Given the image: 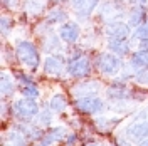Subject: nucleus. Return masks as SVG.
Here are the masks:
<instances>
[{"label":"nucleus","mask_w":148,"mask_h":146,"mask_svg":"<svg viewBox=\"0 0 148 146\" xmlns=\"http://www.w3.org/2000/svg\"><path fill=\"white\" fill-rule=\"evenodd\" d=\"M14 47H15V54H17L20 67H25L34 74L42 67V61H44L42 59V49H40V46H37L34 40L17 39Z\"/></svg>","instance_id":"f257e3e1"},{"label":"nucleus","mask_w":148,"mask_h":146,"mask_svg":"<svg viewBox=\"0 0 148 146\" xmlns=\"http://www.w3.org/2000/svg\"><path fill=\"white\" fill-rule=\"evenodd\" d=\"M148 118H133L116 133L118 145H147Z\"/></svg>","instance_id":"f03ea898"},{"label":"nucleus","mask_w":148,"mask_h":146,"mask_svg":"<svg viewBox=\"0 0 148 146\" xmlns=\"http://www.w3.org/2000/svg\"><path fill=\"white\" fill-rule=\"evenodd\" d=\"M92 62H94V71L101 77H111L113 79V77L120 76V72L126 64V59L113 54L111 50L106 49V50H101L96 55H92Z\"/></svg>","instance_id":"7ed1b4c3"},{"label":"nucleus","mask_w":148,"mask_h":146,"mask_svg":"<svg viewBox=\"0 0 148 146\" xmlns=\"http://www.w3.org/2000/svg\"><path fill=\"white\" fill-rule=\"evenodd\" d=\"M73 108L77 114L81 116H99L108 111V99L101 98L99 94H91V96H83L73 99Z\"/></svg>","instance_id":"20e7f679"},{"label":"nucleus","mask_w":148,"mask_h":146,"mask_svg":"<svg viewBox=\"0 0 148 146\" xmlns=\"http://www.w3.org/2000/svg\"><path fill=\"white\" fill-rule=\"evenodd\" d=\"M42 104H39V99H30L25 96H18L17 99H12V119L20 123L34 121Z\"/></svg>","instance_id":"39448f33"},{"label":"nucleus","mask_w":148,"mask_h":146,"mask_svg":"<svg viewBox=\"0 0 148 146\" xmlns=\"http://www.w3.org/2000/svg\"><path fill=\"white\" fill-rule=\"evenodd\" d=\"M94 71V62L92 57L88 54L76 57V59H67V69H66V77L73 81H81L86 77H91Z\"/></svg>","instance_id":"423d86ee"},{"label":"nucleus","mask_w":148,"mask_h":146,"mask_svg":"<svg viewBox=\"0 0 148 146\" xmlns=\"http://www.w3.org/2000/svg\"><path fill=\"white\" fill-rule=\"evenodd\" d=\"M126 14H128V7L125 0H101L98 7V18L101 24L126 18Z\"/></svg>","instance_id":"0eeeda50"},{"label":"nucleus","mask_w":148,"mask_h":146,"mask_svg":"<svg viewBox=\"0 0 148 146\" xmlns=\"http://www.w3.org/2000/svg\"><path fill=\"white\" fill-rule=\"evenodd\" d=\"M104 98L108 101L135 99V86H131L128 81H125V79H121L120 76H116V77H113V81L104 87Z\"/></svg>","instance_id":"6e6552de"},{"label":"nucleus","mask_w":148,"mask_h":146,"mask_svg":"<svg viewBox=\"0 0 148 146\" xmlns=\"http://www.w3.org/2000/svg\"><path fill=\"white\" fill-rule=\"evenodd\" d=\"M42 72L47 77H62L66 76L67 69V54L66 52H54V54H46L42 61Z\"/></svg>","instance_id":"1a4fd4ad"},{"label":"nucleus","mask_w":148,"mask_h":146,"mask_svg":"<svg viewBox=\"0 0 148 146\" xmlns=\"http://www.w3.org/2000/svg\"><path fill=\"white\" fill-rule=\"evenodd\" d=\"M101 92H104V84L99 79H92V77L81 79L69 87V94L73 96V99L83 98V96H91V94H101Z\"/></svg>","instance_id":"9d476101"},{"label":"nucleus","mask_w":148,"mask_h":146,"mask_svg":"<svg viewBox=\"0 0 148 146\" xmlns=\"http://www.w3.org/2000/svg\"><path fill=\"white\" fill-rule=\"evenodd\" d=\"M101 3V0H69V7L73 10L76 20L83 22H89L94 12L98 10Z\"/></svg>","instance_id":"9b49d317"},{"label":"nucleus","mask_w":148,"mask_h":146,"mask_svg":"<svg viewBox=\"0 0 148 146\" xmlns=\"http://www.w3.org/2000/svg\"><path fill=\"white\" fill-rule=\"evenodd\" d=\"M81 32H83V29H81V22H79V20H73V18L66 20L64 24H61V25L57 27V34L61 35L62 42H64L67 47L79 44Z\"/></svg>","instance_id":"f8f14e48"},{"label":"nucleus","mask_w":148,"mask_h":146,"mask_svg":"<svg viewBox=\"0 0 148 146\" xmlns=\"http://www.w3.org/2000/svg\"><path fill=\"white\" fill-rule=\"evenodd\" d=\"M103 34L104 37H118V39H130L133 34V27L128 24L126 18L113 20L103 24Z\"/></svg>","instance_id":"ddd939ff"},{"label":"nucleus","mask_w":148,"mask_h":146,"mask_svg":"<svg viewBox=\"0 0 148 146\" xmlns=\"http://www.w3.org/2000/svg\"><path fill=\"white\" fill-rule=\"evenodd\" d=\"M125 116H121V114H114V116H106L104 113L99 114V116H94V121H92V126L96 129V133H99V134H110L113 133L114 129L120 126V123L123 121Z\"/></svg>","instance_id":"4468645a"},{"label":"nucleus","mask_w":148,"mask_h":146,"mask_svg":"<svg viewBox=\"0 0 148 146\" xmlns=\"http://www.w3.org/2000/svg\"><path fill=\"white\" fill-rule=\"evenodd\" d=\"M17 91H18V82L15 79V74L12 71L3 69L2 76H0V94H2V99H12Z\"/></svg>","instance_id":"2eb2a0df"},{"label":"nucleus","mask_w":148,"mask_h":146,"mask_svg":"<svg viewBox=\"0 0 148 146\" xmlns=\"http://www.w3.org/2000/svg\"><path fill=\"white\" fill-rule=\"evenodd\" d=\"M106 49L113 54L120 55L123 59H128L130 54L133 52V44L130 39H118V37H106Z\"/></svg>","instance_id":"dca6fc26"},{"label":"nucleus","mask_w":148,"mask_h":146,"mask_svg":"<svg viewBox=\"0 0 148 146\" xmlns=\"http://www.w3.org/2000/svg\"><path fill=\"white\" fill-rule=\"evenodd\" d=\"M39 40H40V44H39V46H40V49H42V52H44V54L64 52L66 44L62 42L61 35L57 34V29H56L54 32H51V34H47V35L40 37Z\"/></svg>","instance_id":"f3484780"},{"label":"nucleus","mask_w":148,"mask_h":146,"mask_svg":"<svg viewBox=\"0 0 148 146\" xmlns=\"http://www.w3.org/2000/svg\"><path fill=\"white\" fill-rule=\"evenodd\" d=\"M44 20L51 25H61L66 20H69V10L64 7V3H52L44 14Z\"/></svg>","instance_id":"a211bd4d"},{"label":"nucleus","mask_w":148,"mask_h":146,"mask_svg":"<svg viewBox=\"0 0 148 146\" xmlns=\"http://www.w3.org/2000/svg\"><path fill=\"white\" fill-rule=\"evenodd\" d=\"M66 136H67V126H49L44 131V134L40 136V139L37 141V145L49 146L56 145V143H62Z\"/></svg>","instance_id":"6ab92c4d"},{"label":"nucleus","mask_w":148,"mask_h":146,"mask_svg":"<svg viewBox=\"0 0 148 146\" xmlns=\"http://www.w3.org/2000/svg\"><path fill=\"white\" fill-rule=\"evenodd\" d=\"M2 143H3V145L24 146V145H29L30 141H29L27 136L24 134V131L14 123V124H10L9 128L3 131V134H2Z\"/></svg>","instance_id":"aec40b11"},{"label":"nucleus","mask_w":148,"mask_h":146,"mask_svg":"<svg viewBox=\"0 0 148 146\" xmlns=\"http://www.w3.org/2000/svg\"><path fill=\"white\" fill-rule=\"evenodd\" d=\"M49 0H22V12L29 17H44Z\"/></svg>","instance_id":"412c9836"},{"label":"nucleus","mask_w":148,"mask_h":146,"mask_svg":"<svg viewBox=\"0 0 148 146\" xmlns=\"http://www.w3.org/2000/svg\"><path fill=\"white\" fill-rule=\"evenodd\" d=\"M138 101L135 99H116V101H108V111L114 114L126 116L130 113H135V104Z\"/></svg>","instance_id":"4be33fe9"},{"label":"nucleus","mask_w":148,"mask_h":146,"mask_svg":"<svg viewBox=\"0 0 148 146\" xmlns=\"http://www.w3.org/2000/svg\"><path fill=\"white\" fill-rule=\"evenodd\" d=\"M126 20H128V24L133 29H136L140 24H143L145 20H148V9L138 7V5H128Z\"/></svg>","instance_id":"5701e85b"},{"label":"nucleus","mask_w":148,"mask_h":146,"mask_svg":"<svg viewBox=\"0 0 148 146\" xmlns=\"http://www.w3.org/2000/svg\"><path fill=\"white\" fill-rule=\"evenodd\" d=\"M44 102H46L47 106L54 111L56 114H61V116L66 113L67 106H69V99H67V96H66V94H61V92L52 94V96H51V98H47Z\"/></svg>","instance_id":"b1692460"},{"label":"nucleus","mask_w":148,"mask_h":146,"mask_svg":"<svg viewBox=\"0 0 148 146\" xmlns=\"http://www.w3.org/2000/svg\"><path fill=\"white\" fill-rule=\"evenodd\" d=\"M54 114H56L54 111H52L46 102H44V104H42V108H40V111H39V114H37L36 119H34V123H36L37 126L47 129L49 126H52V123H54Z\"/></svg>","instance_id":"393cba45"},{"label":"nucleus","mask_w":148,"mask_h":146,"mask_svg":"<svg viewBox=\"0 0 148 146\" xmlns=\"http://www.w3.org/2000/svg\"><path fill=\"white\" fill-rule=\"evenodd\" d=\"M15 17L12 15V12H3V15L0 18V29H2V39L7 40V37L14 32L15 29Z\"/></svg>","instance_id":"a878e982"},{"label":"nucleus","mask_w":148,"mask_h":146,"mask_svg":"<svg viewBox=\"0 0 148 146\" xmlns=\"http://www.w3.org/2000/svg\"><path fill=\"white\" fill-rule=\"evenodd\" d=\"M2 62L3 65H9V67H15L18 65V59L15 54V47H10L5 40L2 44Z\"/></svg>","instance_id":"bb28decb"},{"label":"nucleus","mask_w":148,"mask_h":146,"mask_svg":"<svg viewBox=\"0 0 148 146\" xmlns=\"http://www.w3.org/2000/svg\"><path fill=\"white\" fill-rule=\"evenodd\" d=\"M15 79H17L18 82V87L20 86H27V84H37V79L36 76H34V72H30V71H24V69H17L15 71Z\"/></svg>","instance_id":"cd10ccee"},{"label":"nucleus","mask_w":148,"mask_h":146,"mask_svg":"<svg viewBox=\"0 0 148 146\" xmlns=\"http://www.w3.org/2000/svg\"><path fill=\"white\" fill-rule=\"evenodd\" d=\"M140 39H148V20H145L143 24H140L136 29H133V34L130 37L133 47L136 46V42H138Z\"/></svg>","instance_id":"c85d7f7f"},{"label":"nucleus","mask_w":148,"mask_h":146,"mask_svg":"<svg viewBox=\"0 0 148 146\" xmlns=\"http://www.w3.org/2000/svg\"><path fill=\"white\" fill-rule=\"evenodd\" d=\"M18 94L25 96L30 99H40V89L37 84H27V86H20L18 87Z\"/></svg>","instance_id":"c756f323"},{"label":"nucleus","mask_w":148,"mask_h":146,"mask_svg":"<svg viewBox=\"0 0 148 146\" xmlns=\"http://www.w3.org/2000/svg\"><path fill=\"white\" fill-rule=\"evenodd\" d=\"M2 123H7L12 118V99H2Z\"/></svg>","instance_id":"7c9ffc66"},{"label":"nucleus","mask_w":148,"mask_h":146,"mask_svg":"<svg viewBox=\"0 0 148 146\" xmlns=\"http://www.w3.org/2000/svg\"><path fill=\"white\" fill-rule=\"evenodd\" d=\"M2 9L3 12H15L22 9V0H2Z\"/></svg>","instance_id":"2f4dec72"},{"label":"nucleus","mask_w":148,"mask_h":146,"mask_svg":"<svg viewBox=\"0 0 148 146\" xmlns=\"http://www.w3.org/2000/svg\"><path fill=\"white\" fill-rule=\"evenodd\" d=\"M62 143L67 145V146H73V145H77V143H83V139H81V136H79L77 131H71V133H67V136L64 138Z\"/></svg>","instance_id":"473e14b6"},{"label":"nucleus","mask_w":148,"mask_h":146,"mask_svg":"<svg viewBox=\"0 0 148 146\" xmlns=\"http://www.w3.org/2000/svg\"><path fill=\"white\" fill-rule=\"evenodd\" d=\"M128 5H138V7H145L148 9V0H126Z\"/></svg>","instance_id":"72a5a7b5"},{"label":"nucleus","mask_w":148,"mask_h":146,"mask_svg":"<svg viewBox=\"0 0 148 146\" xmlns=\"http://www.w3.org/2000/svg\"><path fill=\"white\" fill-rule=\"evenodd\" d=\"M51 3H66V2H69V0H49Z\"/></svg>","instance_id":"f704fd0d"},{"label":"nucleus","mask_w":148,"mask_h":146,"mask_svg":"<svg viewBox=\"0 0 148 146\" xmlns=\"http://www.w3.org/2000/svg\"><path fill=\"white\" fill-rule=\"evenodd\" d=\"M147 145H148V141H147Z\"/></svg>","instance_id":"c9c22d12"},{"label":"nucleus","mask_w":148,"mask_h":146,"mask_svg":"<svg viewBox=\"0 0 148 146\" xmlns=\"http://www.w3.org/2000/svg\"><path fill=\"white\" fill-rule=\"evenodd\" d=\"M125 2H126V0H125Z\"/></svg>","instance_id":"e433bc0d"}]
</instances>
